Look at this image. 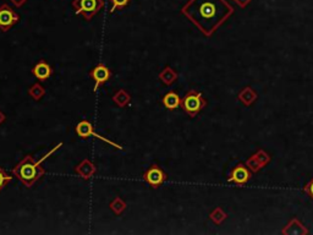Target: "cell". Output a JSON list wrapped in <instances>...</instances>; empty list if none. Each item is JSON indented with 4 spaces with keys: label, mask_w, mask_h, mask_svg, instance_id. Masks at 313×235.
<instances>
[{
    "label": "cell",
    "mask_w": 313,
    "mask_h": 235,
    "mask_svg": "<svg viewBox=\"0 0 313 235\" xmlns=\"http://www.w3.org/2000/svg\"><path fill=\"white\" fill-rule=\"evenodd\" d=\"M181 14L191 21L206 37H211L234 14L226 0H189Z\"/></svg>",
    "instance_id": "cell-1"
},
{
    "label": "cell",
    "mask_w": 313,
    "mask_h": 235,
    "mask_svg": "<svg viewBox=\"0 0 313 235\" xmlns=\"http://www.w3.org/2000/svg\"><path fill=\"white\" fill-rule=\"evenodd\" d=\"M61 146H62L61 142L58 144L52 151L48 152V153L45 154L44 157H42L39 161H35V158H33L31 154H27V156L23 157L22 161L19 162L18 166L14 167L11 173H13V175L15 176V178H18L19 180L26 186V188L31 189L45 174V169L43 168L40 164H42L43 162H44L45 159L53 153V152H55Z\"/></svg>",
    "instance_id": "cell-2"
},
{
    "label": "cell",
    "mask_w": 313,
    "mask_h": 235,
    "mask_svg": "<svg viewBox=\"0 0 313 235\" xmlns=\"http://www.w3.org/2000/svg\"><path fill=\"white\" fill-rule=\"evenodd\" d=\"M206 106L207 101L203 98L201 92L195 91V89L187 92L181 98V104H180L182 110L189 114L191 118H195Z\"/></svg>",
    "instance_id": "cell-3"
},
{
    "label": "cell",
    "mask_w": 313,
    "mask_h": 235,
    "mask_svg": "<svg viewBox=\"0 0 313 235\" xmlns=\"http://www.w3.org/2000/svg\"><path fill=\"white\" fill-rule=\"evenodd\" d=\"M72 8L77 15H81L87 21H91L103 8L104 1L103 0H74Z\"/></svg>",
    "instance_id": "cell-4"
},
{
    "label": "cell",
    "mask_w": 313,
    "mask_h": 235,
    "mask_svg": "<svg viewBox=\"0 0 313 235\" xmlns=\"http://www.w3.org/2000/svg\"><path fill=\"white\" fill-rule=\"evenodd\" d=\"M142 179L152 189H158L168 180V174L158 164H152L143 173Z\"/></svg>",
    "instance_id": "cell-5"
},
{
    "label": "cell",
    "mask_w": 313,
    "mask_h": 235,
    "mask_svg": "<svg viewBox=\"0 0 313 235\" xmlns=\"http://www.w3.org/2000/svg\"><path fill=\"white\" fill-rule=\"evenodd\" d=\"M75 130H76V134L78 135L81 139H87V137L93 136V137H96V139L100 140V141H104L105 144L110 145V146L115 147L117 150H122V147L120 146V145H117V142L110 141V140L105 139V137L102 136V135L97 134V132L95 131V128H93V125L91 124L88 120H81V122L76 125Z\"/></svg>",
    "instance_id": "cell-6"
},
{
    "label": "cell",
    "mask_w": 313,
    "mask_h": 235,
    "mask_svg": "<svg viewBox=\"0 0 313 235\" xmlns=\"http://www.w3.org/2000/svg\"><path fill=\"white\" fill-rule=\"evenodd\" d=\"M20 21V15L15 13L9 4L4 3L0 5V31L8 32L11 27Z\"/></svg>",
    "instance_id": "cell-7"
},
{
    "label": "cell",
    "mask_w": 313,
    "mask_h": 235,
    "mask_svg": "<svg viewBox=\"0 0 313 235\" xmlns=\"http://www.w3.org/2000/svg\"><path fill=\"white\" fill-rule=\"evenodd\" d=\"M252 178V171L246 166V164H237L235 168L231 171L229 175L228 181L233 183L237 186H242L246 183H249Z\"/></svg>",
    "instance_id": "cell-8"
},
{
    "label": "cell",
    "mask_w": 313,
    "mask_h": 235,
    "mask_svg": "<svg viewBox=\"0 0 313 235\" xmlns=\"http://www.w3.org/2000/svg\"><path fill=\"white\" fill-rule=\"evenodd\" d=\"M90 77L95 81V91L107 84L112 77V70L104 64H98L90 71Z\"/></svg>",
    "instance_id": "cell-9"
},
{
    "label": "cell",
    "mask_w": 313,
    "mask_h": 235,
    "mask_svg": "<svg viewBox=\"0 0 313 235\" xmlns=\"http://www.w3.org/2000/svg\"><path fill=\"white\" fill-rule=\"evenodd\" d=\"M269 161H271L269 154H267L266 152L259 150L256 154H254V156L247 161L246 166L251 169L252 173H254H254H257V171H261L264 166H267V164L269 163Z\"/></svg>",
    "instance_id": "cell-10"
},
{
    "label": "cell",
    "mask_w": 313,
    "mask_h": 235,
    "mask_svg": "<svg viewBox=\"0 0 313 235\" xmlns=\"http://www.w3.org/2000/svg\"><path fill=\"white\" fill-rule=\"evenodd\" d=\"M96 171H97L96 164L92 163V162L87 158L81 161L80 163L75 167V173L78 176H81L82 179H85V180H88V179L92 178L96 174Z\"/></svg>",
    "instance_id": "cell-11"
},
{
    "label": "cell",
    "mask_w": 313,
    "mask_h": 235,
    "mask_svg": "<svg viewBox=\"0 0 313 235\" xmlns=\"http://www.w3.org/2000/svg\"><path fill=\"white\" fill-rule=\"evenodd\" d=\"M32 74L39 81H47L50 76L53 75V67L45 62L44 59H40L32 67Z\"/></svg>",
    "instance_id": "cell-12"
},
{
    "label": "cell",
    "mask_w": 313,
    "mask_h": 235,
    "mask_svg": "<svg viewBox=\"0 0 313 235\" xmlns=\"http://www.w3.org/2000/svg\"><path fill=\"white\" fill-rule=\"evenodd\" d=\"M281 233L285 235H307L308 230L306 229L305 225L301 224L300 220L293 218L289 222V224L284 228Z\"/></svg>",
    "instance_id": "cell-13"
},
{
    "label": "cell",
    "mask_w": 313,
    "mask_h": 235,
    "mask_svg": "<svg viewBox=\"0 0 313 235\" xmlns=\"http://www.w3.org/2000/svg\"><path fill=\"white\" fill-rule=\"evenodd\" d=\"M162 103L168 110H175L180 107L181 104V98L179 94L174 91H169L167 94H164V97L162 98Z\"/></svg>",
    "instance_id": "cell-14"
},
{
    "label": "cell",
    "mask_w": 313,
    "mask_h": 235,
    "mask_svg": "<svg viewBox=\"0 0 313 235\" xmlns=\"http://www.w3.org/2000/svg\"><path fill=\"white\" fill-rule=\"evenodd\" d=\"M239 101L241 102L242 104H245L246 107H250L251 104H254L257 99V93L254 92V89L252 87H245L241 92L237 96Z\"/></svg>",
    "instance_id": "cell-15"
},
{
    "label": "cell",
    "mask_w": 313,
    "mask_h": 235,
    "mask_svg": "<svg viewBox=\"0 0 313 235\" xmlns=\"http://www.w3.org/2000/svg\"><path fill=\"white\" fill-rule=\"evenodd\" d=\"M177 72L175 71L173 67L170 66H165L164 69L160 71L159 74V80L163 82L164 85H167V86H172L173 84H175V81L177 80Z\"/></svg>",
    "instance_id": "cell-16"
},
{
    "label": "cell",
    "mask_w": 313,
    "mask_h": 235,
    "mask_svg": "<svg viewBox=\"0 0 313 235\" xmlns=\"http://www.w3.org/2000/svg\"><path fill=\"white\" fill-rule=\"evenodd\" d=\"M130 101H131V96H130V93L126 89L120 88L113 94V102L120 108H125L130 103Z\"/></svg>",
    "instance_id": "cell-17"
},
{
    "label": "cell",
    "mask_w": 313,
    "mask_h": 235,
    "mask_svg": "<svg viewBox=\"0 0 313 235\" xmlns=\"http://www.w3.org/2000/svg\"><path fill=\"white\" fill-rule=\"evenodd\" d=\"M109 207H110V210H112L113 212L115 213V214L120 215V214H122V213L125 212V210H126L127 205L121 197H115L114 200H113L112 202L109 203Z\"/></svg>",
    "instance_id": "cell-18"
},
{
    "label": "cell",
    "mask_w": 313,
    "mask_h": 235,
    "mask_svg": "<svg viewBox=\"0 0 313 235\" xmlns=\"http://www.w3.org/2000/svg\"><path fill=\"white\" fill-rule=\"evenodd\" d=\"M28 94H30L35 101H39V99H42L43 97L45 96V89L39 82H37V84L32 85V86L28 88Z\"/></svg>",
    "instance_id": "cell-19"
},
{
    "label": "cell",
    "mask_w": 313,
    "mask_h": 235,
    "mask_svg": "<svg viewBox=\"0 0 313 235\" xmlns=\"http://www.w3.org/2000/svg\"><path fill=\"white\" fill-rule=\"evenodd\" d=\"M226 217H228V214H226V213L224 212L220 207H216L215 210L212 211L211 214H209L211 220L212 222L215 223V224H221V223L226 219Z\"/></svg>",
    "instance_id": "cell-20"
},
{
    "label": "cell",
    "mask_w": 313,
    "mask_h": 235,
    "mask_svg": "<svg viewBox=\"0 0 313 235\" xmlns=\"http://www.w3.org/2000/svg\"><path fill=\"white\" fill-rule=\"evenodd\" d=\"M13 179H14L13 175H10V174L6 173V171H4L1 167H0V192H1V190H3V189L6 188V185H8V184L10 183Z\"/></svg>",
    "instance_id": "cell-21"
},
{
    "label": "cell",
    "mask_w": 313,
    "mask_h": 235,
    "mask_svg": "<svg viewBox=\"0 0 313 235\" xmlns=\"http://www.w3.org/2000/svg\"><path fill=\"white\" fill-rule=\"evenodd\" d=\"M112 3V9H110V14L115 13L117 10H122L129 5L130 0H109Z\"/></svg>",
    "instance_id": "cell-22"
},
{
    "label": "cell",
    "mask_w": 313,
    "mask_h": 235,
    "mask_svg": "<svg viewBox=\"0 0 313 235\" xmlns=\"http://www.w3.org/2000/svg\"><path fill=\"white\" fill-rule=\"evenodd\" d=\"M303 191H305V192L308 195V197L313 201V178L306 184V186L303 188Z\"/></svg>",
    "instance_id": "cell-23"
},
{
    "label": "cell",
    "mask_w": 313,
    "mask_h": 235,
    "mask_svg": "<svg viewBox=\"0 0 313 235\" xmlns=\"http://www.w3.org/2000/svg\"><path fill=\"white\" fill-rule=\"evenodd\" d=\"M240 8H246L250 3H251V0H234Z\"/></svg>",
    "instance_id": "cell-24"
},
{
    "label": "cell",
    "mask_w": 313,
    "mask_h": 235,
    "mask_svg": "<svg viewBox=\"0 0 313 235\" xmlns=\"http://www.w3.org/2000/svg\"><path fill=\"white\" fill-rule=\"evenodd\" d=\"M10 1L14 4V5L16 6V8H21V6H22L23 4L27 3L28 0H10Z\"/></svg>",
    "instance_id": "cell-25"
},
{
    "label": "cell",
    "mask_w": 313,
    "mask_h": 235,
    "mask_svg": "<svg viewBox=\"0 0 313 235\" xmlns=\"http://www.w3.org/2000/svg\"><path fill=\"white\" fill-rule=\"evenodd\" d=\"M5 120H6V115L3 113V111L0 110V125L3 124V123L5 122Z\"/></svg>",
    "instance_id": "cell-26"
}]
</instances>
